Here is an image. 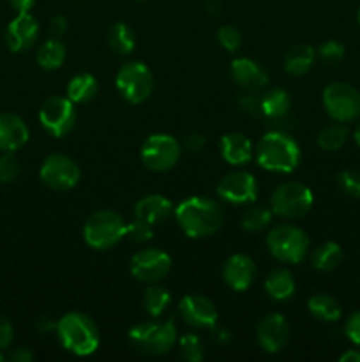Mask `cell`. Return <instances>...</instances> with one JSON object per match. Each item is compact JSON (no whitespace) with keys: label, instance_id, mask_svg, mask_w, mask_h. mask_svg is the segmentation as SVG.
Instances as JSON below:
<instances>
[{"label":"cell","instance_id":"cell-1","mask_svg":"<svg viewBox=\"0 0 360 362\" xmlns=\"http://www.w3.org/2000/svg\"><path fill=\"white\" fill-rule=\"evenodd\" d=\"M175 218L182 232L191 239H205L219 232L224 212L219 202L205 197H191L175 207Z\"/></svg>","mask_w":360,"mask_h":362},{"label":"cell","instance_id":"cell-2","mask_svg":"<svg viewBox=\"0 0 360 362\" xmlns=\"http://www.w3.org/2000/svg\"><path fill=\"white\" fill-rule=\"evenodd\" d=\"M55 331L60 345L76 357L92 356L101 343L97 324L80 311L64 315L55 324Z\"/></svg>","mask_w":360,"mask_h":362},{"label":"cell","instance_id":"cell-3","mask_svg":"<svg viewBox=\"0 0 360 362\" xmlns=\"http://www.w3.org/2000/svg\"><path fill=\"white\" fill-rule=\"evenodd\" d=\"M254 154L261 168L275 173H292L302 158L299 144L292 136L279 131L261 136Z\"/></svg>","mask_w":360,"mask_h":362},{"label":"cell","instance_id":"cell-4","mask_svg":"<svg viewBox=\"0 0 360 362\" xmlns=\"http://www.w3.org/2000/svg\"><path fill=\"white\" fill-rule=\"evenodd\" d=\"M179 343L175 322L147 320L129 331V345L145 356H164Z\"/></svg>","mask_w":360,"mask_h":362},{"label":"cell","instance_id":"cell-5","mask_svg":"<svg viewBox=\"0 0 360 362\" xmlns=\"http://www.w3.org/2000/svg\"><path fill=\"white\" fill-rule=\"evenodd\" d=\"M126 221L119 212L112 209H101L88 216L85 221L83 239L92 250H109L126 237Z\"/></svg>","mask_w":360,"mask_h":362},{"label":"cell","instance_id":"cell-6","mask_svg":"<svg viewBox=\"0 0 360 362\" xmlns=\"http://www.w3.org/2000/svg\"><path fill=\"white\" fill-rule=\"evenodd\" d=\"M267 247L275 260L282 264H300L309 251V239L299 226L282 223L274 226L267 235Z\"/></svg>","mask_w":360,"mask_h":362},{"label":"cell","instance_id":"cell-7","mask_svg":"<svg viewBox=\"0 0 360 362\" xmlns=\"http://www.w3.org/2000/svg\"><path fill=\"white\" fill-rule=\"evenodd\" d=\"M314 204L313 191L302 182L281 184L270 197V209L282 219H300L311 211Z\"/></svg>","mask_w":360,"mask_h":362},{"label":"cell","instance_id":"cell-8","mask_svg":"<svg viewBox=\"0 0 360 362\" xmlns=\"http://www.w3.org/2000/svg\"><path fill=\"white\" fill-rule=\"evenodd\" d=\"M116 90L131 105H141L154 92V74L143 62H127L119 69L115 78Z\"/></svg>","mask_w":360,"mask_h":362},{"label":"cell","instance_id":"cell-9","mask_svg":"<svg viewBox=\"0 0 360 362\" xmlns=\"http://www.w3.org/2000/svg\"><path fill=\"white\" fill-rule=\"evenodd\" d=\"M321 101L325 112L335 122H352L360 117V92L344 81L327 85L321 94Z\"/></svg>","mask_w":360,"mask_h":362},{"label":"cell","instance_id":"cell-10","mask_svg":"<svg viewBox=\"0 0 360 362\" xmlns=\"http://www.w3.org/2000/svg\"><path fill=\"white\" fill-rule=\"evenodd\" d=\"M180 144L175 136L164 133L150 134L140 151L141 163L152 172H169L180 159Z\"/></svg>","mask_w":360,"mask_h":362},{"label":"cell","instance_id":"cell-11","mask_svg":"<svg viewBox=\"0 0 360 362\" xmlns=\"http://www.w3.org/2000/svg\"><path fill=\"white\" fill-rule=\"evenodd\" d=\"M39 122L42 129L53 138H64L76 124V108L69 98L52 95L39 110Z\"/></svg>","mask_w":360,"mask_h":362},{"label":"cell","instance_id":"cell-12","mask_svg":"<svg viewBox=\"0 0 360 362\" xmlns=\"http://www.w3.org/2000/svg\"><path fill=\"white\" fill-rule=\"evenodd\" d=\"M129 271L141 283H161L172 271V257L159 247H145L133 255Z\"/></svg>","mask_w":360,"mask_h":362},{"label":"cell","instance_id":"cell-13","mask_svg":"<svg viewBox=\"0 0 360 362\" xmlns=\"http://www.w3.org/2000/svg\"><path fill=\"white\" fill-rule=\"evenodd\" d=\"M42 184L53 191H69L80 182V166L66 154H49L39 170Z\"/></svg>","mask_w":360,"mask_h":362},{"label":"cell","instance_id":"cell-14","mask_svg":"<svg viewBox=\"0 0 360 362\" xmlns=\"http://www.w3.org/2000/svg\"><path fill=\"white\" fill-rule=\"evenodd\" d=\"M258 180L249 172H232L217 184V194L233 205L253 204L258 198Z\"/></svg>","mask_w":360,"mask_h":362},{"label":"cell","instance_id":"cell-15","mask_svg":"<svg viewBox=\"0 0 360 362\" xmlns=\"http://www.w3.org/2000/svg\"><path fill=\"white\" fill-rule=\"evenodd\" d=\"M179 313L186 324L194 329H214L217 324V308L208 297L189 293L184 296L179 304Z\"/></svg>","mask_w":360,"mask_h":362},{"label":"cell","instance_id":"cell-16","mask_svg":"<svg viewBox=\"0 0 360 362\" xmlns=\"http://www.w3.org/2000/svg\"><path fill=\"white\" fill-rule=\"evenodd\" d=\"M39 35V23L30 13H20L16 14L14 20L6 28V45L13 53L25 52V49L32 48L34 42L37 41Z\"/></svg>","mask_w":360,"mask_h":362},{"label":"cell","instance_id":"cell-17","mask_svg":"<svg viewBox=\"0 0 360 362\" xmlns=\"http://www.w3.org/2000/svg\"><path fill=\"white\" fill-rule=\"evenodd\" d=\"M256 338L261 349L268 354H277L288 345L289 325L286 318L279 313L267 315L258 324Z\"/></svg>","mask_w":360,"mask_h":362},{"label":"cell","instance_id":"cell-18","mask_svg":"<svg viewBox=\"0 0 360 362\" xmlns=\"http://www.w3.org/2000/svg\"><path fill=\"white\" fill-rule=\"evenodd\" d=\"M256 274V264H254L253 258L244 253L232 255L222 267V278H224L226 285L235 292H244V290L249 288Z\"/></svg>","mask_w":360,"mask_h":362},{"label":"cell","instance_id":"cell-19","mask_svg":"<svg viewBox=\"0 0 360 362\" xmlns=\"http://www.w3.org/2000/svg\"><path fill=\"white\" fill-rule=\"evenodd\" d=\"M232 73L233 81L239 85L240 88L249 92H258L268 83V74L256 60H251L247 57H240L232 62Z\"/></svg>","mask_w":360,"mask_h":362},{"label":"cell","instance_id":"cell-20","mask_svg":"<svg viewBox=\"0 0 360 362\" xmlns=\"http://www.w3.org/2000/svg\"><path fill=\"white\" fill-rule=\"evenodd\" d=\"M28 136V127L20 115L11 112L0 113V151H18L27 144Z\"/></svg>","mask_w":360,"mask_h":362},{"label":"cell","instance_id":"cell-21","mask_svg":"<svg viewBox=\"0 0 360 362\" xmlns=\"http://www.w3.org/2000/svg\"><path fill=\"white\" fill-rule=\"evenodd\" d=\"M175 212L172 200L162 194H147L134 205V218H140L150 225H157Z\"/></svg>","mask_w":360,"mask_h":362},{"label":"cell","instance_id":"cell-22","mask_svg":"<svg viewBox=\"0 0 360 362\" xmlns=\"http://www.w3.org/2000/svg\"><path fill=\"white\" fill-rule=\"evenodd\" d=\"M254 148L242 133H228L221 138V156L228 165L244 166L253 159Z\"/></svg>","mask_w":360,"mask_h":362},{"label":"cell","instance_id":"cell-23","mask_svg":"<svg viewBox=\"0 0 360 362\" xmlns=\"http://www.w3.org/2000/svg\"><path fill=\"white\" fill-rule=\"evenodd\" d=\"M296 283L288 269H275L265 279V292L270 299L284 303L295 296Z\"/></svg>","mask_w":360,"mask_h":362},{"label":"cell","instance_id":"cell-24","mask_svg":"<svg viewBox=\"0 0 360 362\" xmlns=\"http://www.w3.org/2000/svg\"><path fill=\"white\" fill-rule=\"evenodd\" d=\"M292 108V98L282 88H272L260 98V112L272 120L282 119Z\"/></svg>","mask_w":360,"mask_h":362},{"label":"cell","instance_id":"cell-25","mask_svg":"<svg viewBox=\"0 0 360 362\" xmlns=\"http://www.w3.org/2000/svg\"><path fill=\"white\" fill-rule=\"evenodd\" d=\"M314 59H316V52H314L313 46H295V48H292L286 53L284 71L288 74H292V76H302V74L309 73L314 64Z\"/></svg>","mask_w":360,"mask_h":362},{"label":"cell","instance_id":"cell-26","mask_svg":"<svg viewBox=\"0 0 360 362\" xmlns=\"http://www.w3.org/2000/svg\"><path fill=\"white\" fill-rule=\"evenodd\" d=\"M99 83L95 76L90 73H80L76 76L71 78L69 85H67V98L74 103V105H83V103H90L92 99L97 95Z\"/></svg>","mask_w":360,"mask_h":362},{"label":"cell","instance_id":"cell-27","mask_svg":"<svg viewBox=\"0 0 360 362\" xmlns=\"http://www.w3.org/2000/svg\"><path fill=\"white\" fill-rule=\"evenodd\" d=\"M307 310H309L311 317L325 322V324H334L342 315L337 300L327 293H316V296L311 297L309 303H307Z\"/></svg>","mask_w":360,"mask_h":362},{"label":"cell","instance_id":"cell-28","mask_svg":"<svg viewBox=\"0 0 360 362\" xmlns=\"http://www.w3.org/2000/svg\"><path fill=\"white\" fill-rule=\"evenodd\" d=\"M67 57V48L60 39L52 37L48 41L42 42L37 49V64L44 71H55L59 67H62V64L66 62Z\"/></svg>","mask_w":360,"mask_h":362},{"label":"cell","instance_id":"cell-29","mask_svg":"<svg viewBox=\"0 0 360 362\" xmlns=\"http://www.w3.org/2000/svg\"><path fill=\"white\" fill-rule=\"evenodd\" d=\"M342 262V250L337 243L320 244L316 250L311 253V265L320 272H330L337 269Z\"/></svg>","mask_w":360,"mask_h":362},{"label":"cell","instance_id":"cell-30","mask_svg":"<svg viewBox=\"0 0 360 362\" xmlns=\"http://www.w3.org/2000/svg\"><path fill=\"white\" fill-rule=\"evenodd\" d=\"M169 303H172V296H169L168 288H164V286L157 285V283H152V285L145 290L143 308L145 311H147L148 317H162L164 311L168 310Z\"/></svg>","mask_w":360,"mask_h":362},{"label":"cell","instance_id":"cell-31","mask_svg":"<svg viewBox=\"0 0 360 362\" xmlns=\"http://www.w3.org/2000/svg\"><path fill=\"white\" fill-rule=\"evenodd\" d=\"M108 42L109 48L116 55H129V53H133L134 46H136V35H134V30L129 25L115 23L109 28Z\"/></svg>","mask_w":360,"mask_h":362},{"label":"cell","instance_id":"cell-32","mask_svg":"<svg viewBox=\"0 0 360 362\" xmlns=\"http://www.w3.org/2000/svg\"><path fill=\"white\" fill-rule=\"evenodd\" d=\"M346 140H348V129L341 122L327 126L318 134V145H320V148H323L327 152H335L339 148H342Z\"/></svg>","mask_w":360,"mask_h":362},{"label":"cell","instance_id":"cell-33","mask_svg":"<svg viewBox=\"0 0 360 362\" xmlns=\"http://www.w3.org/2000/svg\"><path fill=\"white\" fill-rule=\"evenodd\" d=\"M272 216H274L272 209L249 207L242 214V228L251 233L263 232V230L272 223Z\"/></svg>","mask_w":360,"mask_h":362},{"label":"cell","instance_id":"cell-34","mask_svg":"<svg viewBox=\"0 0 360 362\" xmlns=\"http://www.w3.org/2000/svg\"><path fill=\"white\" fill-rule=\"evenodd\" d=\"M179 354L184 361L187 362H200L205 357L203 343L198 336L184 334L179 339Z\"/></svg>","mask_w":360,"mask_h":362},{"label":"cell","instance_id":"cell-35","mask_svg":"<svg viewBox=\"0 0 360 362\" xmlns=\"http://www.w3.org/2000/svg\"><path fill=\"white\" fill-rule=\"evenodd\" d=\"M126 237L134 244H145L154 237V225L143 221L140 218H134L126 226Z\"/></svg>","mask_w":360,"mask_h":362},{"label":"cell","instance_id":"cell-36","mask_svg":"<svg viewBox=\"0 0 360 362\" xmlns=\"http://www.w3.org/2000/svg\"><path fill=\"white\" fill-rule=\"evenodd\" d=\"M21 165L20 159L14 156V152H4L0 156V182L9 184L20 177Z\"/></svg>","mask_w":360,"mask_h":362},{"label":"cell","instance_id":"cell-37","mask_svg":"<svg viewBox=\"0 0 360 362\" xmlns=\"http://www.w3.org/2000/svg\"><path fill=\"white\" fill-rule=\"evenodd\" d=\"M337 186L346 197L360 198V172H356V170H342L337 175Z\"/></svg>","mask_w":360,"mask_h":362},{"label":"cell","instance_id":"cell-38","mask_svg":"<svg viewBox=\"0 0 360 362\" xmlns=\"http://www.w3.org/2000/svg\"><path fill=\"white\" fill-rule=\"evenodd\" d=\"M217 41L224 49L235 52L242 45V34L235 27H232V25H224V27H221L217 30Z\"/></svg>","mask_w":360,"mask_h":362},{"label":"cell","instance_id":"cell-39","mask_svg":"<svg viewBox=\"0 0 360 362\" xmlns=\"http://www.w3.org/2000/svg\"><path fill=\"white\" fill-rule=\"evenodd\" d=\"M318 53H320V57L325 62H339V60L344 57V46L339 41L330 39V41H325L323 45L318 48Z\"/></svg>","mask_w":360,"mask_h":362},{"label":"cell","instance_id":"cell-40","mask_svg":"<svg viewBox=\"0 0 360 362\" xmlns=\"http://www.w3.org/2000/svg\"><path fill=\"white\" fill-rule=\"evenodd\" d=\"M344 334L349 341L360 349V310L349 315V318L344 324Z\"/></svg>","mask_w":360,"mask_h":362},{"label":"cell","instance_id":"cell-41","mask_svg":"<svg viewBox=\"0 0 360 362\" xmlns=\"http://www.w3.org/2000/svg\"><path fill=\"white\" fill-rule=\"evenodd\" d=\"M14 339V329L7 318L0 317V352L7 350Z\"/></svg>","mask_w":360,"mask_h":362},{"label":"cell","instance_id":"cell-42","mask_svg":"<svg viewBox=\"0 0 360 362\" xmlns=\"http://www.w3.org/2000/svg\"><path fill=\"white\" fill-rule=\"evenodd\" d=\"M203 147H205V138L198 133L189 134V136H186V140H184V148L189 152H200Z\"/></svg>","mask_w":360,"mask_h":362},{"label":"cell","instance_id":"cell-43","mask_svg":"<svg viewBox=\"0 0 360 362\" xmlns=\"http://www.w3.org/2000/svg\"><path fill=\"white\" fill-rule=\"evenodd\" d=\"M32 359H34V354H32L28 349H23V346H20V349H13L9 352V356H7V361L11 362H30Z\"/></svg>","mask_w":360,"mask_h":362},{"label":"cell","instance_id":"cell-44","mask_svg":"<svg viewBox=\"0 0 360 362\" xmlns=\"http://www.w3.org/2000/svg\"><path fill=\"white\" fill-rule=\"evenodd\" d=\"M67 28H69V23H67V20L64 16H53L52 21H49V30H52L53 35H56V37L66 34Z\"/></svg>","mask_w":360,"mask_h":362},{"label":"cell","instance_id":"cell-45","mask_svg":"<svg viewBox=\"0 0 360 362\" xmlns=\"http://www.w3.org/2000/svg\"><path fill=\"white\" fill-rule=\"evenodd\" d=\"M9 2H11V7L16 11V14H20V13H30L35 0H9Z\"/></svg>","mask_w":360,"mask_h":362},{"label":"cell","instance_id":"cell-46","mask_svg":"<svg viewBox=\"0 0 360 362\" xmlns=\"http://www.w3.org/2000/svg\"><path fill=\"white\" fill-rule=\"evenodd\" d=\"M341 362H360V349H352L339 357Z\"/></svg>","mask_w":360,"mask_h":362},{"label":"cell","instance_id":"cell-47","mask_svg":"<svg viewBox=\"0 0 360 362\" xmlns=\"http://www.w3.org/2000/svg\"><path fill=\"white\" fill-rule=\"evenodd\" d=\"M52 329H55V324H53L49 318H41V320H37V331L41 332V334H46V332H49Z\"/></svg>","mask_w":360,"mask_h":362},{"label":"cell","instance_id":"cell-48","mask_svg":"<svg viewBox=\"0 0 360 362\" xmlns=\"http://www.w3.org/2000/svg\"><path fill=\"white\" fill-rule=\"evenodd\" d=\"M215 339H217L219 343H226L229 339L228 331H226V329H217V331H215Z\"/></svg>","mask_w":360,"mask_h":362},{"label":"cell","instance_id":"cell-49","mask_svg":"<svg viewBox=\"0 0 360 362\" xmlns=\"http://www.w3.org/2000/svg\"><path fill=\"white\" fill-rule=\"evenodd\" d=\"M353 140H355V144L360 147V122H359V126L355 127V133H353Z\"/></svg>","mask_w":360,"mask_h":362},{"label":"cell","instance_id":"cell-50","mask_svg":"<svg viewBox=\"0 0 360 362\" xmlns=\"http://www.w3.org/2000/svg\"><path fill=\"white\" fill-rule=\"evenodd\" d=\"M7 359V357L6 356H4V354L2 352H0V361H6Z\"/></svg>","mask_w":360,"mask_h":362},{"label":"cell","instance_id":"cell-51","mask_svg":"<svg viewBox=\"0 0 360 362\" xmlns=\"http://www.w3.org/2000/svg\"><path fill=\"white\" fill-rule=\"evenodd\" d=\"M356 20H359V23H360V9H359V14H356Z\"/></svg>","mask_w":360,"mask_h":362},{"label":"cell","instance_id":"cell-52","mask_svg":"<svg viewBox=\"0 0 360 362\" xmlns=\"http://www.w3.org/2000/svg\"><path fill=\"white\" fill-rule=\"evenodd\" d=\"M138 2H141V0H138Z\"/></svg>","mask_w":360,"mask_h":362}]
</instances>
